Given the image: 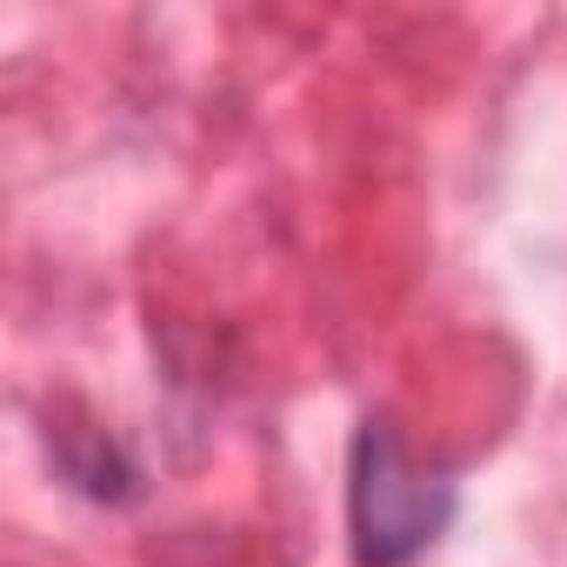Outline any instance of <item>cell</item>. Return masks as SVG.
<instances>
[{"label":"cell","instance_id":"obj_1","mask_svg":"<svg viewBox=\"0 0 567 567\" xmlns=\"http://www.w3.org/2000/svg\"><path fill=\"white\" fill-rule=\"evenodd\" d=\"M461 487L447 467L408 454L388 414H368L348 447V540L354 567H414L454 520Z\"/></svg>","mask_w":567,"mask_h":567},{"label":"cell","instance_id":"obj_2","mask_svg":"<svg viewBox=\"0 0 567 567\" xmlns=\"http://www.w3.org/2000/svg\"><path fill=\"white\" fill-rule=\"evenodd\" d=\"M54 467L87 501H134L141 494V467L107 427H54Z\"/></svg>","mask_w":567,"mask_h":567}]
</instances>
